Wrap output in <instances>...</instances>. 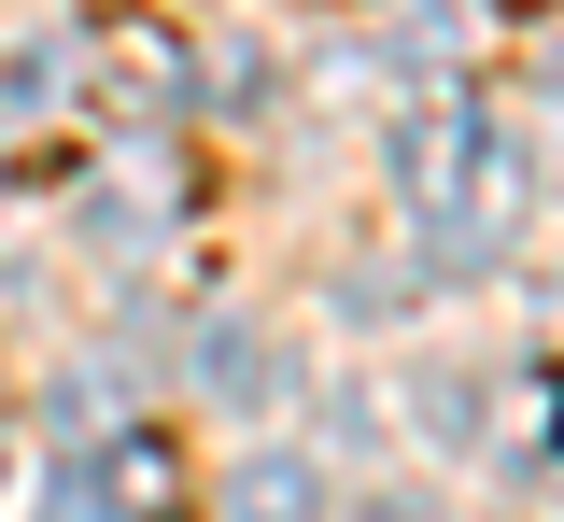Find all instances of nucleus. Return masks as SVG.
Returning a JSON list of instances; mask_svg holds the SVG:
<instances>
[{
  "instance_id": "f257e3e1",
  "label": "nucleus",
  "mask_w": 564,
  "mask_h": 522,
  "mask_svg": "<svg viewBox=\"0 0 564 522\" xmlns=\"http://www.w3.org/2000/svg\"><path fill=\"white\" fill-rule=\"evenodd\" d=\"M395 198L423 226H508L522 213V142L494 128L480 99H423L395 128Z\"/></svg>"
},
{
  "instance_id": "f03ea898",
  "label": "nucleus",
  "mask_w": 564,
  "mask_h": 522,
  "mask_svg": "<svg viewBox=\"0 0 564 522\" xmlns=\"http://www.w3.org/2000/svg\"><path fill=\"white\" fill-rule=\"evenodd\" d=\"M85 85H99V113H113V128H170V113L198 99V57H184V29H170V14L113 0V14L85 29Z\"/></svg>"
},
{
  "instance_id": "7ed1b4c3",
  "label": "nucleus",
  "mask_w": 564,
  "mask_h": 522,
  "mask_svg": "<svg viewBox=\"0 0 564 522\" xmlns=\"http://www.w3.org/2000/svg\"><path fill=\"white\" fill-rule=\"evenodd\" d=\"M85 480H99V522H184V509H198L184 452H170V438H141V424L85 452Z\"/></svg>"
},
{
  "instance_id": "20e7f679",
  "label": "nucleus",
  "mask_w": 564,
  "mask_h": 522,
  "mask_svg": "<svg viewBox=\"0 0 564 522\" xmlns=\"http://www.w3.org/2000/svg\"><path fill=\"white\" fill-rule=\"evenodd\" d=\"M311 509H325V480H311L296 452H254L240 494H226V522H311Z\"/></svg>"
},
{
  "instance_id": "39448f33",
  "label": "nucleus",
  "mask_w": 564,
  "mask_h": 522,
  "mask_svg": "<svg viewBox=\"0 0 564 522\" xmlns=\"http://www.w3.org/2000/svg\"><path fill=\"white\" fill-rule=\"evenodd\" d=\"M43 522H99V480H43Z\"/></svg>"
},
{
  "instance_id": "423d86ee",
  "label": "nucleus",
  "mask_w": 564,
  "mask_h": 522,
  "mask_svg": "<svg viewBox=\"0 0 564 522\" xmlns=\"http://www.w3.org/2000/svg\"><path fill=\"white\" fill-rule=\"evenodd\" d=\"M352 522H423V494H367V509H352Z\"/></svg>"
}]
</instances>
